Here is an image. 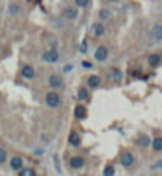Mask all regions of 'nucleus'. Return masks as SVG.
Returning <instances> with one entry per match:
<instances>
[{
    "label": "nucleus",
    "mask_w": 162,
    "mask_h": 176,
    "mask_svg": "<svg viewBox=\"0 0 162 176\" xmlns=\"http://www.w3.org/2000/svg\"><path fill=\"white\" fill-rule=\"evenodd\" d=\"M46 104L49 105V107H52V109L58 107V105H60V96L55 93V91L47 93V94H46Z\"/></svg>",
    "instance_id": "f257e3e1"
},
{
    "label": "nucleus",
    "mask_w": 162,
    "mask_h": 176,
    "mask_svg": "<svg viewBox=\"0 0 162 176\" xmlns=\"http://www.w3.org/2000/svg\"><path fill=\"white\" fill-rule=\"evenodd\" d=\"M107 55H109L107 47H105V46H99V47L96 49V52H95V58L98 61H104L105 58H107Z\"/></svg>",
    "instance_id": "f03ea898"
},
{
    "label": "nucleus",
    "mask_w": 162,
    "mask_h": 176,
    "mask_svg": "<svg viewBox=\"0 0 162 176\" xmlns=\"http://www.w3.org/2000/svg\"><path fill=\"white\" fill-rule=\"evenodd\" d=\"M74 116L77 119H83L87 116V109H85V105H77V107L74 109Z\"/></svg>",
    "instance_id": "7ed1b4c3"
},
{
    "label": "nucleus",
    "mask_w": 162,
    "mask_h": 176,
    "mask_svg": "<svg viewBox=\"0 0 162 176\" xmlns=\"http://www.w3.org/2000/svg\"><path fill=\"white\" fill-rule=\"evenodd\" d=\"M121 164H123V167H131L132 165V162H134V157H132V154L131 153H123L121 154Z\"/></svg>",
    "instance_id": "20e7f679"
},
{
    "label": "nucleus",
    "mask_w": 162,
    "mask_h": 176,
    "mask_svg": "<svg viewBox=\"0 0 162 176\" xmlns=\"http://www.w3.org/2000/svg\"><path fill=\"white\" fill-rule=\"evenodd\" d=\"M46 61H51V63H54V61H57L58 60V52L55 51V49H52V51H49V52H46L44 54V57H43Z\"/></svg>",
    "instance_id": "39448f33"
},
{
    "label": "nucleus",
    "mask_w": 162,
    "mask_h": 176,
    "mask_svg": "<svg viewBox=\"0 0 162 176\" xmlns=\"http://www.w3.org/2000/svg\"><path fill=\"white\" fill-rule=\"evenodd\" d=\"M49 85L52 88H61L63 87V80L60 79L58 76H51V79H49Z\"/></svg>",
    "instance_id": "423d86ee"
},
{
    "label": "nucleus",
    "mask_w": 162,
    "mask_h": 176,
    "mask_svg": "<svg viewBox=\"0 0 162 176\" xmlns=\"http://www.w3.org/2000/svg\"><path fill=\"white\" fill-rule=\"evenodd\" d=\"M69 165H71L73 168H82L83 167V159L74 156V157H71V160H69Z\"/></svg>",
    "instance_id": "0eeeda50"
},
{
    "label": "nucleus",
    "mask_w": 162,
    "mask_h": 176,
    "mask_svg": "<svg viewBox=\"0 0 162 176\" xmlns=\"http://www.w3.org/2000/svg\"><path fill=\"white\" fill-rule=\"evenodd\" d=\"M63 14H65V17H66V19L73 20V19H76V17H77V10H76V8H73V6H69V8H66V10H65V13H63Z\"/></svg>",
    "instance_id": "6e6552de"
},
{
    "label": "nucleus",
    "mask_w": 162,
    "mask_h": 176,
    "mask_svg": "<svg viewBox=\"0 0 162 176\" xmlns=\"http://www.w3.org/2000/svg\"><path fill=\"white\" fill-rule=\"evenodd\" d=\"M22 77H25V79H33L35 77V69L32 66H24L22 68Z\"/></svg>",
    "instance_id": "1a4fd4ad"
},
{
    "label": "nucleus",
    "mask_w": 162,
    "mask_h": 176,
    "mask_svg": "<svg viewBox=\"0 0 162 176\" xmlns=\"http://www.w3.org/2000/svg\"><path fill=\"white\" fill-rule=\"evenodd\" d=\"M159 63H160V55L151 54L150 57H148V65H150V66H157Z\"/></svg>",
    "instance_id": "9d476101"
},
{
    "label": "nucleus",
    "mask_w": 162,
    "mask_h": 176,
    "mask_svg": "<svg viewBox=\"0 0 162 176\" xmlns=\"http://www.w3.org/2000/svg\"><path fill=\"white\" fill-rule=\"evenodd\" d=\"M10 165H11L13 170H20V168H22V159L20 157H13L11 162H10Z\"/></svg>",
    "instance_id": "9b49d317"
},
{
    "label": "nucleus",
    "mask_w": 162,
    "mask_h": 176,
    "mask_svg": "<svg viewBox=\"0 0 162 176\" xmlns=\"http://www.w3.org/2000/svg\"><path fill=\"white\" fill-rule=\"evenodd\" d=\"M153 38H154V41H160L162 39V25H154Z\"/></svg>",
    "instance_id": "f8f14e48"
},
{
    "label": "nucleus",
    "mask_w": 162,
    "mask_h": 176,
    "mask_svg": "<svg viewBox=\"0 0 162 176\" xmlns=\"http://www.w3.org/2000/svg\"><path fill=\"white\" fill-rule=\"evenodd\" d=\"M69 143L73 146H79L80 145V137L77 132H71V135H69Z\"/></svg>",
    "instance_id": "ddd939ff"
},
{
    "label": "nucleus",
    "mask_w": 162,
    "mask_h": 176,
    "mask_svg": "<svg viewBox=\"0 0 162 176\" xmlns=\"http://www.w3.org/2000/svg\"><path fill=\"white\" fill-rule=\"evenodd\" d=\"M99 83H101V79H99L98 76L88 77V85H90L91 88H98V87H99Z\"/></svg>",
    "instance_id": "4468645a"
},
{
    "label": "nucleus",
    "mask_w": 162,
    "mask_h": 176,
    "mask_svg": "<svg viewBox=\"0 0 162 176\" xmlns=\"http://www.w3.org/2000/svg\"><path fill=\"white\" fill-rule=\"evenodd\" d=\"M150 143H151V140H150V137H148V135H140V138H139V145L142 146V148H146Z\"/></svg>",
    "instance_id": "2eb2a0df"
},
{
    "label": "nucleus",
    "mask_w": 162,
    "mask_h": 176,
    "mask_svg": "<svg viewBox=\"0 0 162 176\" xmlns=\"http://www.w3.org/2000/svg\"><path fill=\"white\" fill-rule=\"evenodd\" d=\"M93 33L96 35V36H101V35L104 33V25L102 24H95L93 25Z\"/></svg>",
    "instance_id": "dca6fc26"
},
{
    "label": "nucleus",
    "mask_w": 162,
    "mask_h": 176,
    "mask_svg": "<svg viewBox=\"0 0 162 176\" xmlns=\"http://www.w3.org/2000/svg\"><path fill=\"white\" fill-rule=\"evenodd\" d=\"M153 148H154V151H162V138H156L153 142Z\"/></svg>",
    "instance_id": "f3484780"
},
{
    "label": "nucleus",
    "mask_w": 162,
    "mask_h": 176,
    "mask_svg": "<svg viewBox=\"0 0 162 176\" xmlns=\"http://www.w3.org/2000/svg\"><path fill=\"white\" fill-rule=\"evenodd\" d=\"M79 99L80 101H87L88 99V90H85V88L79 90Z\"/></svg>",
    "instance_id": "a211bd4d"
},
{
    "label": "nucleus",
    "mask_w": 162,
    "mask_h": 176,
    "mask_svg": "<svg viewBox=\"0 0 162 176\" xmlns=\"http://www.w3.org/2000/svg\"><path fill=\"white\" fill-rule=\"evenodd\" d=\"M115 174V168L109 165V167H105V170H104V176H114Z\"/></svg>",
    "instance_id": "6ab92c4d"
},
{
    "label": "nucleus",
    "mask_w": 162,
    "mask_h": 176,
    "mask_svg": "<svg viewBox=\"0 0 162 176\" xmlns=\"http://www.w3.org/2000/svg\"><path fill=\"white\" fill-rule=\"evenodd\" d=\"M19 176H35V171L33 170H30V168H24L22 171H20V174Z\"/></svg>",
    "instance_id": "aec40b11"
},
{
    "label": "nucleus",
    "mask_w": 162,
    "mask_h": 176,
    "mask_svg": "<svg viewBox=\"0 0 162 176\" xmlns=\"http://www.w3.org/2000/svg\"><path fill=\"white\" fill-rule=\"evenodd\" d=\"M99 17L101 19H109L110 17V11L109 10H101L99 11Z\"/></svg>",
    "instance_id": "412c9836"
},
{
    "label": "nucleus",
    "mask_w": 162,
    "mask_h": 176,
    "mask_svg": "<svg viewBox=\"0 0 162 176\" xmlns=\"http://www.w3.org/2000/svg\"><path fill=\"white\" fill-rule=\"evenodd\" d=\"M90 0H76V6H79V8H85L88 5Z\"/></svg>",
    "instance_id": "4be33fe9"
},
{
    "label": "nucleus",
    "mask_w": 162,
    "mask_h": 176,
    "mask_svg": "<svg viewBox=\"0 0 162 176\" xmlns=\"http://www.w3.org/2000/svg\"><path fill=\"white\" fill-rule=\"evenodd\" d=\"M5 160H6V153L5 150H0V164H3Z\"/></svg>",
    "instance_id": "5701e85b"
},
{
    "label": "nucleus",
    "mask_w": 162,
    "mask_h": 176,
    "mask_svg": "<svg viewBox=\"0 0 162 176\" xmlns=\"http://www.w3.org/2000/svg\"><path fill=\"white\" fill-rule=\"evenodd\" d=\"M10 11H11V14H16V13L19 11V6H17V5H11Z\"/></svg>",
    "instance_id": "b1692460"
},
{
    "label": "nucleus",
    "mask_w": 162,
    "mask_h": 176,
    "mask_svg": "<svg viewBox=\"0 0 162 176\" xmlns=\"http://www.w3.org/2000/svg\"><path fill=\"white\" fill-rule=\"evenodd\" d=\"M87 49H88V47H87V43L83 41V43L80 44V52H82V54H85V52H87Z\"/></svg>",
    "instance_id": "393cba45"
},
{
    "label": "nucleus",
    "mask_w": 162,
    "mask_h": 176,
    "mask_svg": "<svg viewBox=\"0 0 162 176\" xmlns=\"http://www.w3.org/2000/svg\"><path fill=\"white\" fill-rule=\"evenodd\" d=\"M82 66H83V68H87V69H90V68H91V63H90V61H83V63H82Z\"/></svg>",
    "instance_id": "a878e982"
},
{
    "label": "nucleus",
    "mask_w": 162,
    "mask_h": 176,
    "mask_svg": "<svg viewBox=\"0 0 162 176\" xmlns=\"http://www.w3.org/2000/svg\"><path fill=\"white\" fill-rule=\"evenodd\" d=\"M115 77H117V80H120V79H121V73H120V71H115Z\"/></svg>",
    "instance_id": "bb28decb"
},
{
    "label": "nucleus",
    "mask_w": 162,
    "mask_h": 176,
    "mask_svg": "<svg viewBox=\"0 0 162 176\" xmlns=\"http://www.w3.org/2000/svg\"><path fill=\"white\" fill-rule=\"evenodd\" d=\"M156 167H157V168H162V160H160V162H157V164H156Z\"/></svg>",
    "instance_id": "cd10ccee"
},
{
    "label": "nucleus",
    "mask_w": 162,
    "mask_h": 176,
    "mask_svg": "<svg viewBox=\"0 0 162 176\" xmlns=\"http://www.w3.org/2000/svg\"><path fill=\"white\" fill-rule=\"evenodd\" d=\"M110 2H115V0H110Z\"/></svg>",
    "instance_id": "c85d7f7f"
}]
</instances>
